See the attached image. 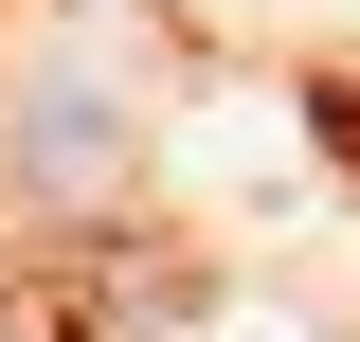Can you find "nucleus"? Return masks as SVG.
I'll use <instances>...</instances> for the list:
<instances>
[{"label":"nucleus","instance_id":"1","mask_svg":"<svg viewBox=\"0 0 360 342\" xmlns=\"http://www.w3.org/2000/svg\"><path fill=\"white\" fill-rule=\"evenodd\" d=\"M18 180H37V198H72V216L127 198V108H108L90 72H72V90L37 72V108H18Z\"/></svg>","mask_w":360,"mask_h":342}]
</instances>
